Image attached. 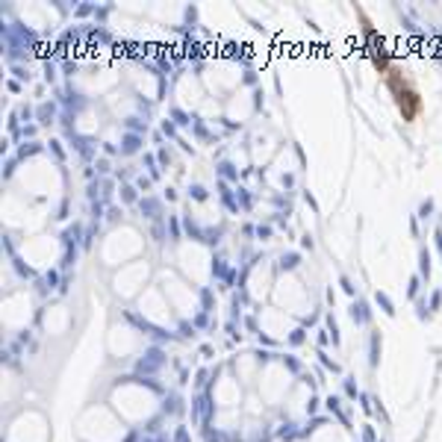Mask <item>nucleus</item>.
<instances>
[{
	"instance_id": "f257e3e1",
	"label": "nucleus",
	"mask_w": 442,
	"mask_h": 442,
	"mask_svg": "<svg viewBox=\"0 0 442 442\" xmlns=\"http://www.w3.org/2000/svg\"><path fill=\"white\" fill-rule=\"evenodd\" d=\"M386 83H389V88H392V94H395V100H398V109H401V115H404V121H413L416 118V112H419V94L404 83V77L398 74V71H389L386 74Z\"/></svg>"
}]
</instances>
